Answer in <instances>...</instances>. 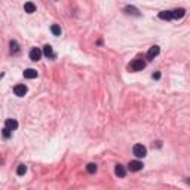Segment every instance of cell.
Returning <instances> with one entry per match:
<instances>
[{
    "mask_svg": "<svg viewBox=\"0 0 190 190\" xmlns=\"http://www.w3.org/2000/svg\"><path fill=\"white\" fill-rule=\"evenodd\" d=\"M24 77L25 79H36L37 77V71L34 68H27L24 70Z\"/></svg>",
    "mask_w": 190,
    "mask_h": 190,
    "instance_id": "obj_8",
    "label": "cell"
},
{
    "mask_svg": "<svg viewBox=\"0 0 190 190\" xmlns=\"http://www.w3.org/2000/svg\"><path fill=\"white\" fill-rule=\"evenodd\" d=\"M114 172H116V175L117 177H120V178H123L125 175H126V169H125V167L123 165H116V168H114Z\"/></svg>",
    "mask_w": 190,
    "mask_h": 190,
    "instance_id": "obj_9",
    "label": "cell"
},
{
    "mask_svg": "<svg viewBox=\"0 0 190 190\" xmlns=\"http://www.w3.org/2000/svg\"><path fill=\"white\" fill-rule=\"evenodd\" d=\"M132 152H134V155L137 157H144L147 155V149H145L143 144H135L134 149H132Z\"/></svg>",
    "mask_w": 190,
    "mask_h": 190,
    "instance_id": "obj_2",
    "label": "cell"
},
{
    "mask_svg": "<svg viewBox=\"0 0 190 190\" xmlns=\"http://www.w3.org/2000/svg\"><path fill=\"white\" fill-rule=\"evenodd\" d=\"M125 11L128 12V13H134V15H138V11H137L135 8H132V6H126V8H125Z\"/></svg>",
    "mask_w": 190,
    "mask_h": 190,
    "instance_id": "obj_18",
    "label": "cell"
},
{
    "mask_svg": "<svg viewBox=\"0 0 190 190\" xmlns=\"http://www.w3.org/2000/svg\"><path fill=\"white\" fill-rule=\"evenodd\" d=\"M24 9H25L27 13H33V12H36V5L31 3V2H27V3L24 5Z\"/></svg>",
    "mask_w": 190,
    "mask_h": 190,
    "instance_id": "obj_12",
    "label": "cell"
},
{
    "mask_svg": "<svg viewBox=\"0 0 190 190\" xmlns=\"http://www.w3.org/2000/svg\"><path fill=\"white\" fill-rule=\"evenodd\" d=\"M159 18H160V20H167V21L172 20V18H171V12H169V11H162V12H159Z\"/></svg>",
    "mask_w": 190,
    "mask_h": 190,
    "instance_id": "obj_13",
    "label": "cell"
},
{
    "mask_svg": "<svg viewBox=\"0 0 190 190\" xmlns=\"http://www.w3.org/2000/svg\"><path fill=\"white\" fill-rule=\"evenodd\" d=\"M25 172H27V167H25V165H20L18 169H16V174H18V175H24Z\"/></svg>",
    "mask_w": 190,
    "mask_h": 190,
    "instance_id": "obj_16",
    "label": "cell"
},
{
    "mask_svg": "<svg viewBox=\"0 0 190 190\" xmlns=\"http://www.w3.org/2000/svg\"><path fill=\"white\" fill-rule=\"evenodd\" d=\"M13 92H15L16 97H24V95L27 94V86H25V85H15Z\"/></svg>",
    "mask_w": 190,
    "mask_h": 190,
    "instance_id": "obj_4",
    "label": "cell"
},
{
    "mask_svg": "<svg viewBox=\"0 0 190 190\" xmlns=\"http://www.w3.org/2000/svg\"><path fill=\"white\" fill-rule=\"evenodd\" d=\"M144 67H145V63L143 59H134V61L128 66V68H129L131 71H140V70H143Z\"/></svg>",
    "mask_w": 190,
    "mask_h": 190,
    "instance_id": "obj_1",
    "label": "cell"
},
{
    "mask_svg": "<svg viewBox=\"0 0 190 190\" xmlns=\"http://www.w3.org/2000/svg\"><path fill=\"white\" fill-rule=\"evenodd\" d=\"M186 11L184 9H175V11H171V18L172 20H181L184 16Z\"/></svg>",
    "mask_w": 190,
    "mask_h": 190,
    "instance_id": "obj_7",
    "label": "cell"
},
{
    "mask_svg": "<svg viewBox=\"0 0 190 190\" xmlns=\"http://www.w3.org/2000/svg\"><path fill=\"white\" fill-rule=\"evenodd\" d=\"M86 169H88V172H89V174H94V172H97V169H98V168H97L95 163H88Z\"/></svg>",
    "mask_w": 190,
    "mask_h": 190,
    "instance_id": "obj_15",
    "label": "cell"
},
{
    "mask_svg": "<svg viewBox=\"0 0 190 190\" xmlns=\"http://www.w3.org/2000/svg\"><path fill=\"white\" fill-rule=\"evenodd\" d=\"M40 56H42V51H40L39 48H33V49L30 51V59H31V61H39Z\"/></svg>",
    "mask_w": 190,
    "mask_h": 190,
    "instance_id": "obj_6",
    "label": "cell"
},
{
    "mask_svg": "<svg viewBox=\"0 0 190 190\" xmlns=\"http://www.w3.org/2000/svg\"><path fill=\"white\" fill-rule=\"evenodd\" d=\"M159 52H160V49H159V46H152L150 49H149V52H147V59H155V56L159 55Z\"/></svg>",
    "mask_w": 190,
    "mask_h": 190,
    "instance_id": "obj_5",
    "label": "cell"
},
{
    "mask_svg": "<svg viewBox=\"0 0 190 190\" xmlns=\"http://www.w3.org/2000/svg\"><path fill=\"white\" fill-rule=\"evenodd\" d=\"M43 54H45L48 58H55V54H54L52 46H51V45H45V46H43Z\"/></svg>",
    "mask_w": 190,
    "mask_h": 190,
    "instance_id": "obj_11",
    "label": "cell"
},
{
    "mask_svg": "<svg viewBox=\"0 0 190 190\" xmlns=\"http://www.w3.org/2000/svg\"><path fill=\"white\" fill-rule=\"evenodd\" d=\"M3 137H5V138H9V137H11V131L5 128V129H3Z\"/></svg>",
    "mask_w": 190,
    "mask_h": 190,
    "instance_id": "obj_19",
    "label": "cell"
},
{
    "mask_svg": "<svg viewBox=\"0 0 190 190\" xmlns=\"http://www.w3.org/2000/svg\"><path fill=\"white\" fill-rule=\"evenodd\" d=\"M16 128H18V122H16L15 119H8V120H6V129L15 131Z\"/></svg>",
    "mask_w": 190,
    "mask_h": 190,
    "instance_id": "obj_10",
    "label": "cell"
},
{
    "mask_svg": "<svg viewBox=\"0 0 190 190\" xmlns=\"http://www.w3.org/2000/svg\"><path fill=\"white\" fill-rule=\"evenodd\" d=\"M11 51L13 52V54L20 51V46H18V43H16L15 40H12V42H11Z\"/></svg>",
    "mask_w": 190,
    "mask_h": 190,
    "instance_id": "obj_17",
    "label": "cell"
},
{
    "mask_svg": "<svg viewBox=\"0 0 190 190\" xmlns=\"http://www.w3.org/2000/svg\"><path fill=\"white\" fill-rule=\"evenodd\" d=\"M143 162H140V160H131L129 162V165H128V168L132 171V172H137V171H141L143 169Z\"/></svg>",
    "mask_w": 190,
    "mask_h": 190,
    "instance_id": "obj_3",
    "label": "cell"
},
{
    "mask_svg": "<svg viewBox=\"0 0 190 190\" xmlns=\"http://www.w3.org/2000/svg\"><path fill=\"white\" fill-rule=\"evenodd\" d=\"M51 31L55 34V36H59V34H61V27H59V25H56V24H54V25L51 27Z\"/></svg>",
    "mask_w": 190,
    "mask_h": 190,
    "instance_id": "obj_14",
    "label": "cell"
},
{
    "mask_svg": "<svg viewBox=\"0 0 190 190\" xmlns=\"http://www.w3.org/2000/svg\"><path fill=\"white\" fill-rule=\"evenodd\" d=\"M153 79H160V73L157 71V73H153Z\"/></svg>",
    "mask_w": 190,
    "mask_h": 190,
    "instance_id": "obj_20",
    "label": "cell"
}]
</instances>
